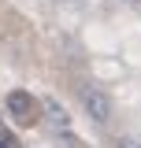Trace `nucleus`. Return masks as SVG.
I'll return each instance as SVG.
<instances>
[{"instance_id":"6","label":"nucleus","mask_w":141,"mask_h":148,"mask_svg":"<svg viewBox=\"0 0 141 148\" xmlns=\"http://www.w3.org/2000/svg\"><path fill=\"white\" fill-rule=\"evenodd\" d=\"M0 148H11V141H8V137H4V141H0Z\"/></svg>"},{"instance_id":"3","label":"nucleus","mask_w":141,"mask_h":148,"mask_svg":"<svg viewBox=\"0 0 141 148\" xmlns=\"http://www.w3.org/2000/svg\"><path fill=\"white\" fill-rule=\"evenodd\" d=\"M45 111H48V119H52L56 126H67L70 119H67V111L59 108V100H45Z\"/></svg>"},{"instance_id":"4","label":"nucleus","mask_w":141,"mask_h":148,"mask_svg":"<svg viewBox=\"0 0 141 148\" xmlns=\"http://www.w3.org/2000/svg\"><path fill=\"white\" fill-rule=\"evenodd\" d=\"M119 148H141V141H138V137H123V141H119Z\"/></svg>"},{"instance_id":"2","label":"nucleus","mask_w":141,"mask_h":148,"mask_svg":"<svg viewBox=\"0 0 141 148\" xmlns=\"http://www.w3.org/2000/svg\"><path fill=\"white\" fill-rule=\"evenodd\" d=\"M8 111H11V119H15L19 126H34V119H37V104H34V96L30 92H8Z\"/></svg>"},{"instance_id":"5","label":"nucleus","mask_w":141,"mask_h":148,"mask_svg":"<svg viewBox=\"0 0 141 148\" xmlns=\"http://www.w3.org/2000/svg\"><path fill=\"white\" fill-rule=\"evenodd\" d=\"M123 4H130V8H141V0H123Z\"/></svg>"},{"instance_id":"1","label":"nucleus","mask_w":141,"mask_h":148,"mask_svg":"<svg viewBox=\"0 0 141 148\" xmlns=\"http://www.w3.org/2000/svg\"><path fill=\"white\" fill-rule=\"evenodd\" d=\"M78 96H82V108H86V115L93 119V122H111V100H108V92L86 85Z\"/></svg>"}]
</instances>
